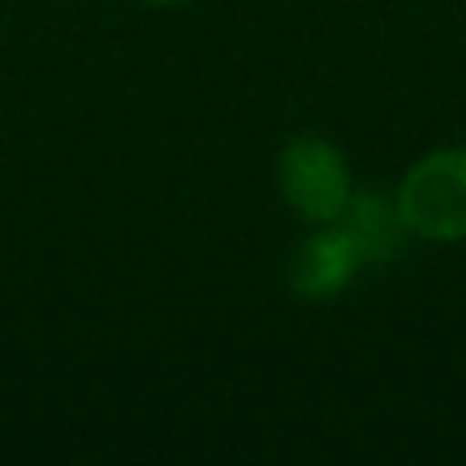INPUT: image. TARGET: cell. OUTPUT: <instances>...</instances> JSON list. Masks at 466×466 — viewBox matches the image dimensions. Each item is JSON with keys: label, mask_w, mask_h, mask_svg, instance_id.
<instances>
[{"label": "cell", "mask_w": 466, "mask_h": 466, "mask_svg": "<svg viewBox=\"0 0 466 466\" xmlns=\"http://www.w3.org/2000/svg\"><path fill=\"white\" fill-rule=\"evenodd\" d=\"M397 213L405 229L430 241L466 238V147H438L421 156L397 185Z\"/></svg>", "instance_id": "cell-1"}, {"label": "cell", "mask_w": 466, "mask_h": 466, "mask_svg": "<svg viewBox=\"0 0 466 466\" xmlns=\"http://www.w3.org/2000/svg\"><path fill=\"white\" fill-rule=\"evenodd\" d=\"M279 188L290 213L311 226H331L344 218L356 188L348 177V160L323 136H295L279 156Z\"/></svg>", "instance_id": "cell-2"}, {"label": "cell", "mask_w": 466, "mask_h": 466, "mask_svg": "<svg viewBox=\"0 0 466 466\" xmlns=\"http://www.w3.org/2000/svg\"><path fill=\"white\" fill-rule=\"evenodd\" d=\"M356 266H360V254H356L352 238L339 221H331L328 229L311 233L290 254V290L303 299H328L352 279Z\"/></svg>", "instance_id": "cell-3"}, {"label": "cell", "mask_w": 466, "mask_h": 466, "mask_svg": "<svg viewBox=\"0 0 466 466\" xmlns=\"http://www.w3.org/2000/svg\"><path fill=\"white\" fill-rule=\"evenodd\" d=\"M339 226L352 238L364 266H385L389 258H397L405 233H410L401 213H397V201H385L377 193H356L352 205L344 209V218H339Z\"/></svg>", "instance_id": "cell-4"}, {"label": "cell", "mask_w": 466, "mask_h": 466, "mask_svg": "<svg viewBox=\"0 0 466 466\" xmlns=\"http://www.w3.org/2000/svg\"><path fill=\"white\" fill-rule=\"evenodd\" d=\"M144 5H177V0H144Z\"/></svg>", "instance_id": "cell-5"}]
</instances>
